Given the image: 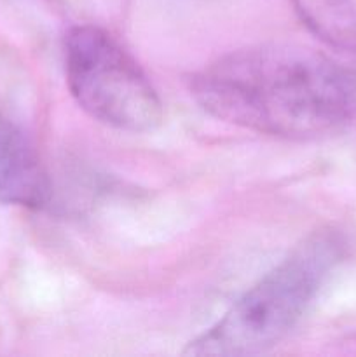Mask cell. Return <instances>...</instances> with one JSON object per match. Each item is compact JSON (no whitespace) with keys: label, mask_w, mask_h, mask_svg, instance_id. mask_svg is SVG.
<instances>
[{"label":"cell","mask_w":356,"mask_h":357,"mask_svg":"<svg viewBox=\"0 0 356 357\" xmlns=\"http://www.w3.org/2000/svg\"><path fill=\"white\" fill-rule=\"evenodd\" d=\"M192 96L213 117L283 138H316L353 110L349 77L320 52L264 44L218 58L191 80Z\"/></svg>","instance_id":"1"},{"label":"cell","mask_w":356,"mask_h":357,"mask_svg":"<svg viewBox=\"0 0 356 357\" xmlns=\"http://www.w3.org/2000/svg\"><path fill=\"white\" fill-rule=\"evenodd\" d=\"M341 257L337 236H311L243 293L212 328L192 340L184 354L239 357L278 345L306 314Z\"/></svg>","instance_id":"2"},{"label":"cell","mask_w":356,"mask_h":357,"mask_svg":"<svg viewBox=\"0 0 356 357\" xmlns=\"http://www.w3.org/2000/svg\"><path fill=\"white\" fill-rule=\"evenodd\" d=\"M65 75L77 105L101 124L149 132L163 122V101L147 73L101 28L84 24L66 33Z\"/></svg>","instance_id":"3"},{"label":"cell","mask_w":356,"mask_h":357,"mask_svg":"<svg viewBox=\"0 0 356 357\" xmlns=\"http://www.w3.org/2000/svg\"><path fill=\"white\" fill-rule=\"evenodd\" d=\"M0 201L42 208L49 201V180L30 139L0 119Z\"/></svg>","instance_id":"4"},{"label":"cell","mask_w":356,"mask_h":357,"mask_svg":"<svg viewBox=\"0 0 356 357\" xmlns=\"http://www.w3.org/2000/svg\"><path fill=\"white\" fill-rule=\"evenodd\" d=\"M304 23L327 44L356 51V13L348 0H293Z\"/></svg>","instance_id":"5"}]
</instances>
